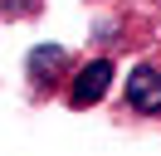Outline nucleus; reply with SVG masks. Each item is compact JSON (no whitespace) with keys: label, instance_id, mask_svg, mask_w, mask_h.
I'll use <instances>...</instances> for the list:
<instances>
[{"label":"nucleus","instance_id":"obj_3","mask_svg":"<svg viewBox=\"0 0 161 156\" xmlns=\"http://www.w3.org/2000/svg\"><path fill=\"white\" fill-rule=\"evenodd\" d=\"M64 64V49H54V44H39L30 54V78L34 83H44V68H59Z\"/></svg>","mask_w":161,"mask_h":156},{"label":"nucleus","instance_id":"obj_4","mask_svg":"<svg viewBox=\"0 0 161 156\" xmlns=\"http://www.w3.org/2000/svg\"><path fill=\"white\" fill-rule=\"evenodd\" d=\"M5 10H10V15H34L39 0H5Z\"/></svg>","mask_w":161,"mask_h":156},{"label":"nucleus","instance_id":"obj_1","mask_svg":"<svg viewBox=\"0 0 161 156\" xmlns=\"http://www.w3.org/2000/svg\"><path fill=\"white\" fill-rule=\"evenodd\" d=\"M112 88V58H93V64H83L78 73H73V83H69V107H93V103H103V93Z\"/></svg>","mask_w":161,"mask_h":156},{"label":"nucleus","instance_id":"obj_2","mask_svg":"<svg viewBox=\"0 0 161 156\" xmlns=\"http://www.w3.org/2000/svg\"><path fill=\"white\" fill-rule=\"evenodd\" d=\"M127 107L132 112H161V73L151 64H137L127 73Z\"/></svg>","mask_w":161,"mask_h":156}]
</instances>
